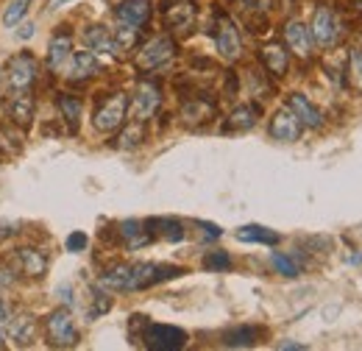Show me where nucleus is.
Masks as SVG:
<instances>
[{"mask_svg":"<svg viewBox=\"0 0 362 351\" xmlns=\"http://www.w3.org/2000/svg\"><path fill=\"white\" fill-rule=\"evenodd\" d=\"M237 240L243 243H262V246H276L279 243V234L265 229V226H243L237 231Z\"/></svg>","mask_w":362,"mask_h":351,"instance_id":"393cba45","label":"nucleus"},{"mask_svg":"<svg viewBox=\"0 0 362 351\" xmlns=\"http://www.w3.org/2000/svg\"><path fill=\"white\" fill-rule=\"evenodd\" d=\"M20 260H23V270L28 276H42L47 270V257L37 248H20Z\"/></svg>","mask_w":362,"mask_h":351,"instance_id":"bb28decb","label":"nucleus"},{"mask_svg":"<svg viewBox=\"0 0 362 351\" xmlns=\"http://www.w3.org/2000/svg\"><path fill=\"white\" fill-rule=\"evenodd\" d=\"M145 139V132H142V126H139V120H136V126H132V129H126V132L120 134V148H134V145H139Z\"/></svg>","mask_w":362,"mask_h":351,"instance_id":"2f4dec72","label":"nucleus"},{"mask_svg":"<svg viewBox=\"0 0 362 351\" xmlns=\"http://www.w3.org/2000/svg\"><path fill=\"white\" fill-rule=\"evenodd\" d=\"M142 346L153 351H176L184 349L187 343V335L176 329V326H162V323H145L142 335H139Z\"/></svg>","mask_w":362,"mask_h":351,"instance_id":"7ed1b4c3","label":"nucleus"},{"mask_svg":"<svg viewBox=\"0 0 362 351\" xmlns=\"http://www.w3.org/2000/svg\"><path fill=\"white\" fill-rule=\"evenodd\" d=\"M201 229H204V234H206V237H221V229H218V226H212V223H201Z\"/></svg>","mask_w":362,"mask_h":351,"instance_id":"4c0bfd02","label":"nucleus"},{"mask_svg":"<svg viewBox=\"0 0 362 351\" xmlns=\"http://www.w3.org/2000/svg\"><path fill=\"white\" fill-rule=\"evenodd\" d=\"M284 40H287L290 50H293L296 56L310 59V53H313V34H310V28H307L304 23H298V20L287 23V25H284Z\"/></svg>","mask_w":362,"mask_h":351,"instance_id":"f8f14e48","label":"nucleus"},{"mask_svg":"<svg viewBox=\"0 0 362 351\" xmlns=\"http://www.w3.org/2000/svg\"><path fill=\"white\" fill-rule=\"evenodd\" d=\"M59 109H62V117L67 120L70 132H78V126H81V100L73 98V95H62L59 98Z\"/></svg>","mask_w":362,"mask_h":351,"instance_id":"a878e982","label":"nucleus"},{"mask_svg":"<svg viewBox=\"0 0 362 351\" xmlns=\"http://www.w3.org/2000/svg\"><path fill=\"white\" fill-rule=\"evenodd\" d=\"M3 346H6V343H3V335H0V349H3Z\"/></svg>","mask_w":362,"mask_h":351,"instance_id":"37998d69","label":"nucleus"},{"mask_svg":"<svg viewBox=\"0 0 362 351\" xmlns=\"http://www.w3.org/2000/svg\"><path fill=\"white\" fill-rule=\"evenodd\" d=\"M184 270L173 267V265H156V263H126L109 267L100 276V284L117 293H132V290H145L151 284H159L165 279L181 276Z\"/></svg>","mask_w":362,"mask_h":351,"instance_id":"f257e3e1","label":"nucleus"},{"mask_svg":"<svg viewBox=\"0 0 362 351\" xmlns=\"http://www.w3.org/2000/svg\"><path fill=\"white\" fill-rule=\"evenodd\" d=\"M37 81V59L31 53H17L8 62L6 70V87L8 92H31Z\"/></svg>","mask_w":362,"mask_h":351,"instance_id":"f03ea898","label":"nucleus"},{"mask_svg":"<svg viewBox=\"0 0 362 351\" xmlns=\"http://www.w3.org/2000/svg\"><path fill=\"white\" fill-rule=\"evenodd\" d=\"M204 265H206L209 270H228V267H231V260H228L226 251H212V254L204 260Z\"/></svg>","mask_w":362,"mask_h":351,"instance_id":"72a5a7b5","label":"nucleus"},{"mask_svg":"<svg viewBox=\"0 0 362 351\" xmlns=\"http://www.w3.org/2000/svg\"><path fill=\"white\" fill-rule=\"evenodd\" d=\"M279 349H281V351H301L304 346H298V343H281Z\"/></svg>","mask_w":362,"mask_h":351,"instance_id":"58836bf2","label":"nucleus"},{"mask_svg":"<svg viewBox=\"0 0 362 351\" xmlns=\"http://www.w3.org/2000/svg\"><path fill=\"white\" fill-rule=\"evenodd\" d=\"M148 226H151V234H159V237H165V240H170V243L184 240V229H181L179 220L159 218V220H151Z\"/></svg>","mask_w":362,"mask_h":351,"instance_id":"cd10ccee","label":"nucleus"},{"mask_svg":"<svg viewBox=\"0 0 362 351\" xmlns=\"http://www.w3.org/2000/svg\"><path fill=\"white\" fill-rule=\"evenodd\" d=\"M215 42H218V53H221L226 62H237V59H240L243 42H240V34H237V28H234V23H231L228 17H218Z\"/></svg>","mask_w":362,"mask_h":351,"instance_id":"1a4fd4ad","label":"nucleus"},{"mask_svg":"<svg viewBox=\"0 0 362 351\" xmlns=\"http://www.w3.org/2000/svg\"><path fill=\"white\" fill-rule=\"evenodd\" d=\"M148 17H151V3L148 0H123L117 6V20L126 23V25L139 28V25L148 23Z\"/></svg>","mask_w":362,"mask_h":351,"instance_id":"f3484780","label":"nucleus"},{"mask_svg":"<svg viewBox=\"0 0 362 351\" xmlns=\"http://www.w3.org/2000/svg\"><path fill=\"white\" fill-rule=\"evenodd\" d=\"M271 263H273V267H276L279 273H284V276H298V265L293 263L290 257H284V254H273Z\"/></svg>","mask_w":362,"mask_h":351,"instance_id":"473e14b6","label":"nucleus"},{"mask_svg":"<svg viewBox=\"0 0 362 351\" xmlns=\"http://www.w3.org/2000/svg\"><path fill=\"white\" fill-rule=\"evenodd\" d=\"M84 45L90 47L92 53H106V56H117L120 53V47L115 42V37L109 34V28H103V25H92L84 31Z\"/></svg>","mask_w":362,"mask_h":351,"instance_id":"2eb2a0df","label":"nucleus"},{"mask_svg":"<svg viewBox=\"0 0 362 351\" xmlns=\"http://www.w3.org/2000/svg\"><path fill=\"white\" fill-rule=\"evenodd\" d=\"M349 79H351V87L362 92V47H354L349 53Z\"/></svg>","mask_w":362,"mask_h":351,"instance_id":"c85d7f7f","label":"nucleus"},{"mask_svg":"<svg viewBox=\"0 0 362 351\" xmlns=\"http://www.w3.org/2000/svg\"><path fill=\"white\" fill-rule=\"evenodd\" d=\"M271 134L279 142H296L301 137V120L293 115V109H279L271 120Z\"/></svg>","mask_w":362,"mask_h":351,"instance_id":"9b49d317","label":"nucleus"},{"mask_svg":"<svg viewBox=\"0 0 362 351\" xmlns=\"http://www.w3.org/2000/svg\"><path fill=\"white\" fill-rule=\"evenodd\" d=\"M6 109H8V117L17 126H28L31 117H34V98H31V92H8Z\"/></svg>","mask_w":362,"mask_h":351,"instance_id":"4468645a","label":"nucleus"},{"mask_svg":"<svg viewBox=\"0 0 362 351\" xmlns=\"http://www.w3.org/2000/svg\"><path fill=\"white\" fill-rule=\"evenodd\" d=\"M28 3L31 0H11L8 6H6V14H3V23L11 28V25H17L20 23V17L28 11Z\"/></svg>","mask_w":362,"mask_h":351,"instance_id":"7c9ffc66","label":"nucleus"},{"mask_svg":"<svg viewBox=\"0 0 362 351\" xmlns=\"http://www.w3.org/2000/svg\"><path fill=\"white\" fill-rule=\"evenodd\" d=\"M262 64L271 70L273 76H284L287 73V64H290V56H287V50L281 47V45H276V42H271V45H265L262 47Z\"/></svg>","mask_w":362,"mask_h":351,"instance_id":"aec40b11","label":"nucleus"},{"mask_svg":"<svg viewBox=\"0 0 362 351\" xmlns=\"http://www.w3.org/2000/svg\"><path fill=\"white\" fill-rule=\"evenodd\" d=\"M313 40H315L320 47H334V45L340 42V34H343V28H340V20H337V14L329 8V6H320L315 11V17H313Z\"/></svg>","mask_w":362,"mask_h":351,"instance_id":"423d86ee","label":"nucleus"},{"mask_svg":"<svg viewBox=\"0 0 362 351\" xmlns=\"http://www.w3.org/2000/svg\"><path fill=\"white\" fill-rule=\"evenodd\" d=\"M181 117H184L187 126H204L215 117V103H209L204 98H192L181 106Z\"/></svg>","mask_w":362,"mask_h":351,"instance_id":"dca6fc26","label":"nucleus"},{"mask_svg":"<svg viewBox=\"0 0 362 351\" xmlns=\"http://www.w3.org/2000/svg\"><path fill=\"white\" fill-rule=\"evenodd\" d=\"M120 234H123V240H126V246L129 248H142V246H148L151 243V229L145 226V223H136V220H126L123 226H120Z\"/></svg>","mask_w":362,"mask_h":351,"instance_id":"4be33fe9","label":"nucleus"},{"mask_svg":"<svg viewBox=\"0 0 362 351\" xmlns=\"http://www.w3.org/2000/svg\"><path fill=\"white\" fill-rule=\"evenodd\" d=\"M70 53H73V37L70 34H59L47 47V67L50 70H62L64 62L70 59Z\"/></svg>","mask_w":362,"mask_h":351,"instance_id":"6ab92c4d","label":"nucleus"},{"mask_svg":"<svg viewBox=\"0 0 362 351\" xmlns=\"http://www.w3.org/2000/svg\"><path fill=\"white\" fill-rule=\"evenodd\" d=\"M11 284H14V273H11V267L0 263V287H11Z\"/></svg>","mask_w":362,"mask_h":351,"instance_id":"e433bc0d","label":"nucleus"},{"mask_svg":"<svg viewBox=\"0 0 362 351\" xmlns=\"http://www.w3.org/2000/svg\"><path fill=\"white\" fill-rule=\"evenodd\" d=\"M176 56V42L170 37H153L139 47L136 53V67L139 70H159Z\"/></svg>","mask_w":362,"mask_h":351,"instance_id":"20e7f679","label":"nucleus"},{"mask_svg":"<svg viewBox=\"0 0 362 351\" xmlns=\"http://www.w3.org/2000/svg\"><path fill=\"white\" fill-rule=\"evenodd\" d=\"M159 103H162V89H159V84H153V81H139L134 92L132 115H134L139 123H145V120H151V117L156 115Z\"/></svg>","mask_w":362,"mask_h":351,"instance_id":"6e6552de","label":"nucleus"},{"mask_svg":"<svg viewBox=\"0 0 362 351\" xmlns=\"http://www.w3.org/2000/svg\"><path fill=\"white\" fill-rule=\"evenodd\" d=\"M259 338H262V332L257 326H237V329H228L223 335V343L228 349H243V346H254Z\"/></svg>","mask_w":362,"mask_h":351,"instance_id":"5701e85b","label":"nucleus"},{"mask_svg":"<svg viewBox=\"0 0 362 351\" xmlns=\"http://www.w3.org/2000/svg\"><path fill=\"white\" fill-rule=\"evenodd\" d=\"M290 109H293V115L301 120V126H310V129H317L320 123H323V117H320V112H317L315 106L304 98V95H290Z\"/></svg>","mask_w":362,"mask_h":351,"instance_id":"a211bd4d","label":"nucleus"},{"mask_svg":"<svg viewBox=\"0 0 362 351\" xmlns=\"http://www.w3.org/2000/svg\"><path fill=\"white\" fill-rule=\"evenodd\" d=\"M31 34H34V25H23V31H20V37H23V40H28Z\"/></svg>","mask_w":362,"mask_h":351,"instance_id":"a19ab883","label":"nucleus"},{"mask_svg":"<svg viewBox=\"0 0 362 351\" xmlns=\"http://www.w3.org/2000/svg\"><path fill=\"white\" fill-rule=\"evenodd\" d=\"M136 31L139 28H134V25H126V23H120L117 28H115V42H117V47L120 50H129V47H134L136 45Z\"/></svg>","mask_w":362,"mask_h":351,"instance_id":"c756f323","label":"nucleus"},{"mask_svg":"<svg viewBox=\"0 0 362 351\" xmlns=\"http://www.w3.org/2000/svg\"><path fill=\"white\" fill-rule=\"evenodd\" d=\"M126 112H129V95L126 92H115L109 95L100 109L95 112V129L98 132H115L123 120H126Z\"/></svg>","mask_w":362,"mask_h":351,"instance_id":"39448f33","label":"nucleus"},{"mask_svg":"<svg viewBox=\"0 0 362 351\" xmlns=\"http://www.w3.org/2000/svg\"><path fill=\"white\" fill-rule=\"evenodd\" d=\"M257 120H259V106L245 103V106H237V109L231 112L226 129H228V132H245V129H251Z\"/></svg>","mask_w":362,"mask_h":351,"instance_id":"412c9836","label":"nucleus"},{"mask_svg":"<svg viewBox=\"0 0 362 351\" xmlns=\"http://www.w3.org/2000/svg\"><path fill=\"white\" fill-rule=\"evenodd\" d=\"M112 307V301L103 296V293H95V307L90 309V315L95 318V315H100V312H106V309Z\"/></svg>","mask_w":362,"mask_h":351,"instance_id":"c9c22d12","label":"nucleus"},{"mask_svg":"<svg viewBox=\"0 0 362 351\" xmlns=\"http://www.w3.org/2000/svg\"><path fill=\"white\" fill-rule=\"evenodd\" d=\"M81 248H87V234H81V231L70 234L67 237V251H81Z\"/></svg>","mask_w":362,"mask_h":351,"instance_id":"f704fd0d","label":"nucleus"},{"mask_svg":"<svg viewBox=\"0 0 362 351\" xmlns=\"http://www.w3.org/2000/svg\"><path fill=\"white\" fill-rule=\"evenodd\" d=\"M165 25L173 31H189V25L195 23V3L192 0H168L165 8Z\"/></svg>","mask_w":362,"mask_h":351,"instance_id":"9d476101","label":"nucleus"},{"mask_svg":"<svg viewBox=\"0 0 362 351\" xmlns=\"http://www.w3.org/2000/svg\"><path fill=\"white\" fill-rule=\"evenodd\" d=\"M8 323V335H11V340H17L20 346H28L31 340H34V318H28V315H17V318H11V321H6Z\"/></svg>","mask_w":362,"mask_h":351,"instance_id":"b1692460","label":"nucleus"},{"mask_svg":"<svg viewBox=\"0 0 362 351\" xmlns=\"http://www.w3.org/2000/svg\"><path fill=\"white\" fill-rule=\"evenodd\" d=\"M6 321H8V307L0 301V323H6Z\"/></svg>","mask_w":362,"mask_h":351,"instance_id":"ea45409f","label":"nucleus"},{"mask_svg":"<svg viewBox=\"0 0 362 351\" xmlns=\"http://www.w3.org/2000/svg\"><path fill=\"white\" fill-rule=\"evenodd\" d=\"M67 62H70L67 70H64V73H67V81H87V79H92V76L100 70L95 53H87V50H81V53H70Z\"/></svg>","mask_w":362,"mask_h":351,"instance_id":"ddd939ff","label":"nucleus"},{"mask_svg":"<svg viewBox=\"0 0 362 351\" xmlns=\"http://www.w3.org/2000/svg\"><path fill=\"white\" fill-rule=\"evenodd\" d=\"M45 329H47V340H50V346L70 349V346L78 343V329H76L70 312H64V309H59V312H53V315L47 318Z\"/></svg>","mask_w":362,"mask_h":351,"instance_id":"0eeeda50","label":"nucleus"},{"mask_svg":"<svg viewBox=\"0 0 362 351\" xmlns=\"http://www.w3.org/2000/svg\"><path fill=\"white\" fill-rule=\"evenodd\" d=\"M64 3H70V0H50V3H47V8H62Z\"/></svg>","mask_w":362,"mask_h":351,"instance_id":"79ce46f5","label":"nucleus"}]
</instances>
